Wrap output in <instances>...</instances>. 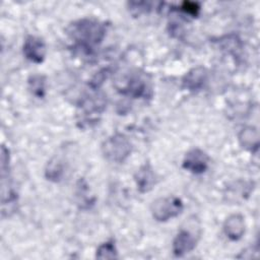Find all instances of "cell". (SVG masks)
<instances>
[{
    "label": "cell",
    "instance_id": "cell-7",
    "mask_svg": "<svg viewBox=\"0 0 260 260\" xmlns=\"http://www.w3.org/2000/svg\"><path fill=\"white\" fill-rule=\"evenodd\" d=\"M208 72L203 66H196L187 71L182 77V87L189 91H198L202 89L207 81Z\"/></svg>",
    "mask_w": 260,
    "mask_h": 260
},
{
    "label": "cell",
    "instance_id": "cell-4",
    "mask_svg": "<svg viewBox=\"0 0 260 260\" xmlns=\"http://www.w3.org/2000/svg\"><path fill=\"white\" fill-rule=\"evenodd\" d=\"M209 166V156L205 151L198 147L188 150L183 158L182 167L193 175H201L205 173Z\"/></svg>",
    "mask_w": 260,
    "mask_h": 260
},
{
    "label": "cell",
    "instance_id": "cell-1",
    "mask_svg": "<svg viewBox=\"0 0 260 260\" xmlns=\"http://www.w3.org/2000/svg\"><path fill=\"white\" fill-rule=\"evenodd\" d=\"M67 34L80 46L91 48L102 43L106 36V26L99 20L83 18L71 23L67 28Z\"/></svg>",
    "mask_w": 260,
    "mask_h": 260
},
{
    "label": "cell",
    "instance_id": "cell-10",
    "mask_svg": "<svg viewBox=\"0 0 260 260\" xmlns=\"http://www.w3.org/2000/svg\"><path fill=\"white\" fill-rule=\"evenodd\" d=\"M150 90L149 85L145 78L139 74H134L130 77L127 85L123 88V92L132 98H144L147 96V92Z\"/></svg>",
    "mask_w": 260,
    "mask_h": 260
},
{
    "label": "cell",
    "instance_id": "cell-5",
    "mask_svg": "<svg viewBox=\"0 0 260 260\" xmlns=\"http://www.w3.org/2000/svg\"><path fill=\"white\" fill-rule=\"evenodd\" d=\"M23 56L30 62L40 64L42 63L47 54V47L44 40L40 37L29 35L25 38L22 45Z\"/></svg>",
    "mask_w": 260,
    "mask_h": 260
},
{
    "label": "cell",
    "instance_id": "cell-11",
    "mask_svg": "<svg viewBox=\"0 0 260 260\" xmlns=\"http://www.w3.org/2000/svg\"><path fill=\"white\" fill-rule=\"evenodd\" d=\"M242 147L250 151H256L259 146V133L255 127L247 126L243 128L238 135Z\"/></svg>",
    "mask_w": 260,
    "mask_h": 260
},
{
    "label": "cell",
    "instance_id": "cell-9",
    "mask_svg": "<svg viewBox=\"0 0 260 260\" xmlns=\"http://www.w3.org/2000/svg\"><path fill=\"white\" fill-rule=\"evenodd\" d=\"M225 237L233 242H237L243 238L246 231L245 218L240 213H234L228 216L222 226Z\"/></svg>",
    "mask_w": 260,
    "mask_h": 260
},
{
    "label": "cell",
    "instance_id": "cell-18",
    "mask_svg": "<svg viewBox=\"0 0 260 260\" xmlns=\"http://www.w3.org/2000/svg\"><path fill=\"white\" fill-rule=\"evenodd\" d=\"M109 69H102L101 71L96 72V74L90 79L89 81V86L92 88V89H98L103 83L104 81L108 78L109 76Z\"/></svg>",
    "mask_w": 260,
    "mask_h": 260
},
{
    "label": "cell",
    "instance_id": "cell-14",
    "mask_svg": "<svg viewBox=\"0 0 260 260\" xmlns=\"http://www.w3.org/2000/svg\"><path fill=\"white\" fill-rule=\"evenodd\" d=\"M95 257L99 259H116L118 258V250L116 243L113 239H110L102 243L95 251Z\"/></svg>",
    "mask_w": 260,
    "mask_h": 260
},
{
    "label": "cell",
    "instance_id": "cell-3",
    "mask_svg": "<svg viewBox=\"0 0 260 260\" xmlns=\"http://www.w3.org/2000/svg\"><path fill=\"white\" fill-rule=\"evenodd\" d=\"M184 210L183 201L174 195L159 197L150 206L152 217L159 222H166L179 216Z\"/></svg>",
    "mask_w": 260,
    "mask_h": 260
},
{
    "label": "cell",
    "instance_id": "cell-2",
    "mask_svg": "<svg viewBox=\"0 0 260 260\" xmlns=\"http://www.w3.org/2000/svg\"><path fill=\"white\" fill-rule=\"evenodd\" d=\"M132 148L128 137L119 132L106 138L101 145L104 157L111 162L117 164L124 162L131 154Z\"/></svg>",
    "mask_w": 260,
    "mask_h": 260
},
{
    "label": "cell",
    "instance_id": "cell-8",
    "mask_svg": "<svg viewBox=\"0 0 260 260\" xmlns=\"http://www.w3.org/2000/svg\"><path fill=\"white\" fill-rule=\"evenodd\" d=\"M133 178L137 190L142 194L152 190L156 184L155 172L148 161L140 166V168L135 172Z\"/></svg>",
    "mask_w": 260,
    "mask_h": 260
},
{
    "label": "cell",
    "instance_id": "cell-12",
    "mask_svg": "<svg viewBox=\"0 0 260 260\" xmlns=\"http://www.w3.org/2000/svg\"><path fill=\"white\" fill-rule=\"evenodd\" d=\"M46 76L43 74H31L27 79V86L30 93L38 98L44 99L46 96Z\"/></svg>",
    "mask_w": 260,
    "mask_h": 260
},
{
    "label": "cell",
    "instance_id": "cell-13",
    "mask_svg": "<svg viewBox=\"0 0 260 260\" xmlns=\"http://www.w3.org/2000/svg\"><path fill=\"white\" fill-rule=\"evenodd\" d=\"M64 175V165L59 157H52L45 169V177L52 182H59Z\"/></svg>",
    "mask_w": 260,
    "mask_h": 260
},
{
    "label": "cell",
    "instance_id": "cell-15",
    "mask_svg": "<svg viewBox=\"0 0 260 260\" xmlns=\"http://www.w3.org/2000/svg\"><path fill=\"white\" fill-rule=\"evenodd\" d=\"M251 192V184L243 182V181H238L235 182L233 185L228 187V197L233 198L235 194L236 195V201L238 199H244L245 196H249Z\"/></svg>",
    "mask_w": 260,
    "mask_h": 260
},
{
    "label": "cell",
    "instance_id": "cell-17",
    "mask_svg": "<svg viewBox=\"0 0 260 260\" xmlns=\"http://www.w3.org/2000/svg\"><path fill=\"white\" fill-rule=\"evenodd\" d=\"M200 9H201V7H200L199 3L191 2V1H184L181 4V7H180V10L185 15H188V16L193 17V18H195L199 15Z\"/></svg>",
    "mask_w": 260,
    "mask_h": 260
},
{
    "label": "cell",
    "instance_id": "cell-6",
    "mask_svg": "<svg viewBox=\"0 0 260 260\" xmlns=\"http://www.w3.org/2000/svg\"><path fill=\"white\" fill-rule=\"evenodd\" d=\"M198 243V238L188 230L182 229L173 240L172 251L176 257H183L192 252Z\"/></svg>",
    "mask_w": 260,
    "mask_h": 260
},
{
    "label": "cell",
    "instance_id": "cell-16",
    "mask_svg": "<svg viewBox=\"0 0 260 260\" xmlns=\"http://www.w3.org/2000/svg\"><path fill=\"white\" fill-rule=\"evenodd\" d=\"M129 11L134 16H139L144 13H148L151 9V3L146 1H132L128 3Z\"/></svg>",
    "mask_w": 260,
    "mask_h": 260
}]
</instances>
